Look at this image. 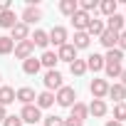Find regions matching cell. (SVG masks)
Segmentation results:
<instances>
[{
	"mask_svg": "<svg viewBox=\"0 0 126 126\" xmlns=\"http://www.w3.org/2000/svg\"><path fill=\"white\" fill-rule=\"evenodd\" d=\"M30 42H32L35 47H42V49H47V45H49V35H47L45 30H35V35L30 37Z\"/></svg>",
	"mask_w": 126,
	"mask_h": 126,
	"instance_id": "23",
	"label": "cell"
},
{
	"mask_svg": "<svg viewBox=\"0 0 126 126\" xmlns=\"http://www.w3.org/2000/svg\"><path fill=\"white\" fill-rule=\"evenodd\" d=\"M35 99H37V94H35V89H30V87H20V89L15 92V101H20L22 106L35 104Z\"/></svg>",
	"mask_w": 126,
	"mask_h": 126,
	"instance_id": "9",
	"label": "cell"
},
{
	"mask_svg": "<svg viewBox=\"0 0 126 126\" xmlns=\"http://www.w3.org/2000/svg\"><path fill=\"white\" fill-rule=\"evenodd\" d=\"M104 126H124V124H119V121H114V119H111V121H106Z\"/></svg>",
	"mask_w": 126,
	"mask_h": 126,
	"instance_id": "41",
	"label": "cell"
},
{
	"mask_svg": "<svg viewBox=\"0 0 126 126\" xmlns=\"http://www.w3.org/2000/svg\"><path fill=\"white\" fill-rule=\"evenodd\" d=\"M20 119H22V124H37V121H42V111L35 104H27V106H22Z\"/></svg>",
	"mask_w": 126,
	"mask_h": 126,
	"instance_id": "3",
	"label": "cell"
},
{
	"mask_svg": "<svg viewBox=\"0 0 126 126\" xmlns=\"http://www.w3.org/2000/svg\"><path fill=\"white\" fill-rule=\"evenodd\" d=\"M52 104H54V94H52V92H40L37 99H35V106H37L40 111H42V109H49Z\"/></svg>",
	"mask_w": 126,
	"mask_h": 126,
	"instance_id": "19",
	"label": "cell"
},
{
	"mask_svg": "<svg viewBox=\"0 0 126 126\" xmlns=\"http://www.w3.org/2000/svg\"><path fill=\"white\" fill-rule=\"evenodd\" d=\"M5 119H8V109H5V106H0V124H3Z\"/></svg>",
	"mask_w": 126,
	"mask_h": 126,
	"instance_id": "39",
	"label": "cell"
},
{
	"mask_svg": "<svg viewBox=\"0 0 126 126\" xmlns=\"http://www.w3.org/2000/svg\"><path fill=\"white\" fill-rule=\"evenodd\" d=\"M99 42L106 47V49H114L116 47V42H119V32H111V30H104L101 35H99Z\"/></svg>",
	"mask_w": 126,
	"mask_h": 126,
	"instance_id": "18",
	"label": "cell"
},
{
	"mask_svg": "<svg viewBox=\"0 0 126 126\" xmlns=\"http://www.w3.org/2000/svg\"><path fill=\"white\" fill-rule=\"evenodd\" d=\"M104 30H106L104 20H94V17H92V20H89V27H87V35H89V37H99Z\"/></svg>",
	"mask_w": 126,
	"mask_h": 126,
	"instance_id": "26",
	"label": "cell"
},
{
	"mask_svg": "<svg viewBox=\"0 0 126 126\" xmlns=\"http://www.w3.org/2000/svg\"><path fill=\"white\" fill-rule=\"evenodd\" d=\"M114 121H119V124H124V121H126V101L114 104Z\"/></svg>",
	"mask_w": 126,
	"mask_h": 126,
	"instance_id": "32",
	"label": "cell"
},
{
	"mask_svg": "<svg viewBox=\"0 0 126 126\" xmlns=\"http://www.w3.org/2000/svg\"><path fill=\"white\" fill-rule=\"evenodd\" d=\"M40 20H42V10H40V8H30V5H27V8L22 10V20H20V22H25L27 27L35 25V22H40Z\"/></svg>",
	"mask_w": 126,
	"mask_h": 126,
	"instance_id": "11",
	"label": "cell"
},
{
	"mask_svg": "<svg viewBox=\"0 0 126 126\" xmlns=\"http://www.w3.org/2000/svg\"><path fill=\"white\" fill-rule=\"evenodd\" d=\"M13 49H15V42L8 35H3V37H0V54L8 57V54H13Z\"/></svg>",
	"mask_w": 126,
	"mask_h": 126,
	"instance_id": "29",
	"label": "cell"
},
{
	"mask_svg": "<svg viewBox=\"0 0 126 126\" xmlns=\"http://www.w3.org/2000/svg\"><path fill=\"white\" fill-rule=\"evenodd\" d=\"M104 25H106V30H111V32H121L126 22H124V15H119V13H114L111 17H106V22H104Z\"/></svg>",
	"mask_w": 126,
	"mask_h": 126,
	"instance_id": "17",
	"label": "cell"
},
{
	"mask_svg": "<svg viewBox=\"0 0 126 126\" xmlns=\"http://www.w3.org/2000/svg\"><path fill=\"white\" fill-rule=\"evenodd\" d=\"M106 111H109V106H106V101H104V99H92V104H89V114H92L94 119L106 116Z\"/></svg>",
	"mask_w": 126,
	"mask_h": 126,
	"instance_id": "13",
	"label": "cell"
},
{
	"mask_svg": "<svg viewBox=\"0 0 126 126\" xmlns=\"http://www.w3.org/2000/svg\"><path fill=\"white\" fill-rule=\"evenodd\" d=\"M13 52H15V57H17V59H22V62H25L27 57H32V54H35V45H32L30 40H22V42H17V45H15V49H13Z\"/></svg>",
	"mask_w": 126,
	"mask_h": 126,
	"instance_id": "6",
	"label": "cell"
},
{
	"mask_svg": "<svg viewBox=\"0 0 126 126\" xmlns=\"http://www.w3.org/2000/svg\"><path fill=\"white\" fill-rule=\"evenodd\" d=\"M89 92H92L94 99H104V96L109 94V82H106V79H92Z\"/></svg>",
	"mask_w": 126,
	"mask_h": 126,
	"instance_id": "7",
	"label": "cell"
},
{
	"mask_svg": "<svg viewBox=\"0 0 126 126\" xmlns=\"http://www.w3.org/2000/svg\"><path fill=\"white\" fill-rule=\"evenodd\" d=\"M13 101H15V89L0 84V106H8V104H13Z\"/></svg>",
	"mask_w": 126,
	"mask_h": 126,
	"instance_id": "24",
	"label": "cell"
},
{
	"mask_svg": "<svg viewBox=\"0 0 126 126\" xmlns=\"http://www.w3.org/2000/svg\"><path fill=\"white\" fill-rule=\"evenodd\" d=\"M5 10H13V3L10 0H0V13H5Z\"/></svg>",
	"mask_w": 126,
	"mask_h": 126,
	"instance_id": "38",
	"label": "cell"
},
{
	"mask_svg": "<svg viewBox=\"0 0 126 126\" xmlns=\"http://www.w3.org/2000/svg\"><path fill=\"white\" fill-rule=\"evenodd\" d=\"M69 111H72L69 116H72V119H77V121H84V119L89 116V106H87L84 101H74Z\"/></svg>",
	"mask_w": 126,
	"mask_h": 126,
	"instance_id": "15",
	"label": "cell"
},
{
	"mask_svg": "<svg viewBox=\"0 0 126 126\" xmlns=\"http://www.w3.org/2000/svg\"><path fill=\"white\" fill-rule=\"evenodd\" d=\"M40 69H42V64H40V59H37L35 54H32V57H27V59L22 62V72H25V74H30V77H32V74H37Z\"/></svg>",
	"mask_w": 126,
	"mask_h": 126,
	"instance_id": "20",
	"label": "cell"
},
{
	"mask_svg": "<svg viewBox=\"0 0 126 126\" xmlns=\"http://www.w3.org/2000/svg\"><path fill=\"white\" fill-rule=\"evenodd\" d=\"M57 59H59V62H67V64H72V62L77 59V49L72 47V42L62 45V47L57 49Z\"/></svg>",
	"mask_w": 126,
	"mask_h": 126,
	"instance_id": "10",
	"label": "cell"
},
{
	"mask_svg": "<svg viewBox=\"0 0 126 126\" xmlns=\"http://www.w3.org/2000/svg\"><path fill=\"white\" fill-rule=\"evenodd\" d=\"M42 121H45V126H64V119H62V116H54V114H52V116H45Z\"/></svg>",
	"mask_w": 126,
	"mask_h": 126,
	"instance_id": "34",
	"label": "cell"
},
{
	"mask_svg": "<svg viewBox=\"0 0 126 126\" xmlns=\"http://www.w3.org/2000/svg\"><path fill=\"white\" fill-rule=\"evenodd\" d=\"M119 79H121V84L126 87V67H124V72H121V77H119Z\"/></svg>",
	"mask_w": 126,
	"mask_h": 126,
	"instance_id": "40",
	"label": "cell"
},
{
	"mask_svg": "<svg viewBox=\"0 0 126 126\" xmlns=\"http://www.w3.org/2000/svg\"><path fill=\"white\" fill-rule=\"evenodd\" d=\"M124 22H126V13H124Z\"/></svg>",
	"mask_w": 126,
	"mask_h": 126,
	"instance_id": "42",
	"label": "cell"
},
{
	"mask_svg": "<svg viewBox=\"0 0 126 126\" xmlns=\"http://www.w3.org/2000/svg\"><path fill=\"white\" fill-rule=\"evenodd\" d=\"M116 47H119L121 52H126V30L119 32V42H116Z\"/></svg>",
	"mask_w": 126,
	"mask_h": 126,
	"instance_id": "36",
	"label": "cell"
},
{
	"mask_svg": "<svg viewBox=\"0 0 126 126\" xmlns=\"http://www.w3.org/2000/svg\"><path fill=\"white\" fill-rule=\"evenodd\" d=\"M121 59H124V52H121L119 47L106 49V54H104V62H106V64H121Z\"/></svg>",
	"mask_w": 126,
	"mask_h": 126,
	"instance_id": "27",
	"label": "cell"
},
{
	"mask_svg": "<svg viewBox=\"0 0 126 126\" xmlns=\"http://www.w3.org/2000/svg\"><path fill=\"white\" fill-rule=\"evenodd\" d=\"M116 5H119L116 0H101V3H99V10H101L106 17H111V15L116 13Z\"/></svg>",
	"mask_w": 126,
	"mask_h": 126,
	"instance_id": "30",
	"label": "cell"
},
{
	"mask_svg": "<svg viewBox=\"0 0 126 126\" xmlns=\"http://www.w3.org/2000/svg\"><path fill=\"white\" fill-rule=\"evenodd\" d=\"M77 10H79V3H77V0H62V3H59V13L67 15V17H72Z\"/></svg>",
	"mask_w": 126,
	"mask_h": 126,
	"instance_id": "25",
	"label": "cell"
},
{
	"mask_svg": "<svg viewBox=\"0 0 126 126\" xmlns=\"http://www.w3.org/2000/svg\"><path fill=\"white\" fill-rule=\"evenodd\" d=\"M54 101H57L62 109H72V104L77 101V92H74V87H62V89L54 94Z\"/></svg>",
	"mask_w": 126,
	"mask_h": 126,
	"instance_id": "1",
	"label": "cell"
},
{
	"mask_svg": "<svg viewBox=\"0 0 126 126\" xmlns=\"http://www.w3.org/2000/svg\"><path fill=\"white\" fill-rule=\"evenodd\" d=\"M15 25H17V15H15V10L0 13V27H3V30H13Z\"/></svg>",
	"mask_w": 126,
	"mask_h": 126,
	"instance_id": "16",
	"label": "cell"
},
{
	"mask_svg": "<svg viewBox=\"0 0 126 126\" xmlns=\"http://www.w3.org/2000/svg\"><path fill=\"white\" fill-rule=\"evenodd\" d=\"M106 96L114 99L116 104H121V101H126V87L121 82H114V84H109V94Z\"/></svg>",
	"mask_w": 126,
	"mask_h": 126,
	"instance_id": "12",
	"label": "cell"
},
{
	"mask_svg": "<svg viewBox=\"0 0 126 126\" xmlns=\"http://www.w3.org/2000/svg\"><path fill=\"white\" fill-rule=\"evenodd\" d=\"M69 72H72L74 77H84V74H87V62L77 57V59L72 62V64H69Z\"/></svg>",
	"mask_w": 126,
	"mask_h": 126,
	"instance_id": "28",
	"label": "cell"
},
{
	"mask_svg": "<svg viewBox=\"0 0 126 126\" xmlns=\"http://www.w3.org/2000/svg\"><path fill=\"white\" fill-rule=\"evenodd\" d=\"M79 10H84L87 15H92V13L99 10V3H96V0H82V3H79Z\"/></svg>",
	"mask_w": 126,
	"mask_h": 126,
	"instance_id": "33",
	"label": "cell"
},
{
	"mask_svg": "<svg viewBox=\"0 0 126 126\" xmlns=\"http://www.w3.org/2000/svg\"><path fill=\"white\" fill-rule=\"evenodd\" d=\"M57 62H59V59H57V52H52V49H45L42 57H40V64L47 67V69H54V67H57Z\"/></svg>",
	"mask_w": 126,
	"mask_h": 126,
	"instance_id": "22",
	"label": "cell"
},
{
	"mask_svg": "<svg viewBox=\"0 0 126 126\" xmlns=\"http://www.w3.org/2000/svg\"><path fill=\"white\" fill-rule=\"evenodd\" d=\"M92 45V37L87 35V32H74V40H72V47L79 52V49H87Z\"/></svg>",
	"mask_w": 126,
	"mask_h": 126,
	"instance_id": "21",
	"label": "cell"
},
{
	"mask_svg": "<svg viewBox=\"0 0 126 126\" xmlns=\"http://www.w3.org/2000/svg\"><path fill=\"white\" fill-rule=\"evenodd\" d=\"M69 20H72V25H74V30H77V32H87V27H89V20H92V15H87L84 10H77V13H74V15H72Z\"/></svg>",
	"mask_w": 126,
	"mask_h": 126,
	"instance_id": "5",
	"label": "cell"
},
{
	"mask_svg": "<svg viewBox=\"0 0 126 126\" xmlns=\"http://www.w3.org/2000/svg\"><path fill=\"white\" fill-rule=\"evenodd\" d=\"M64 126H84V121H77V119H64Z\"/></svg>",
	"mask_w": 126,
	"mask_h": 126,
	"instance_id": "37",
	"label": "cell"
},
{
	"mask_svg": "<svg viewBox=\"0 0 126 126\" xmlns=\"http://www.w3.org/2000/svg\"><path fill=\"white\" fill-rule=\"evenodd\" d=\"M10 40L17 45V42H22V40H30V27L25 25V22H20L17 20V25L10 30Z\"/></svg>",
	"mask_w": 126,
	"mask_h": 126,
	"instance_id": "8",
	"label": "cell"
},
{
	"mask_svg": "<svg viewBox=\"0 0 126 126\" xmlns=\"http://www.w3.org/2000/svg\"><path fill=\"white\" fill-rule=\"evenodd\" d=\"M84 62H87V72H89V69H92V72H101L104 64H106V62H104V54H96V52L89 54Z\"/></svg>",
	"mask_w": 126,
	"mask_h": 126,
	"instance_id": "14",
	"label": "cell"
},
{
	"mask_svg": "<svg viewBox=\"0 0 126 126\" xmlns=\"http://www.w3.org/2000/svg\"><path fill=\"white\" fill-rule=\"evenodd\" d=\"M3 126H22V119H20V116H8V119L3 121Z\"/></svg>",
	"mask_w": 126,
	"mask_h": 126,
	"instance_id": "35",
	"label": "cell"
},
{
	"mask_svg": "<svg viewBox=\"0 0 126 126\" xmlns=\"http://www.w3.org/2000/svg\"><path fill=\"white\" fill-rule=\"evenodd\" d=\"M45 92H59L62 87H64V84H62V74L57 72V69H47V74H45Z\"/></svg>",
	"mask_w": 126,
	"mask_h": 126,
	"instance_id": "2",
	"label": "cell"
},
{
	"mask_svg": "<svg viewBox=\"0 0 126 126\" xmlns=\"http://www.w3.org/2000/svg\"><path fill=\"white\" fill-rule=\"evenodd\" d=\"M47 35H49V42H52L57 49H59L62 45H67V27H62V25H54V27H52Z\"/></svg>",
	"mask_w": 126,
	"mask_h": 126,
	"instance_id": "4",
	"label": "cell"
},
{
	"mask_svg": "<svg viewBox=\"0 0 126 126\" xmlns=\"http://www.w3.org/2000/svg\"><path fill=\"white\" fill-rule=\"evenodd\" d=\"M104 72H106L109 79H119L121 72H124V67H121V64H104Z\"/></svg>",
	"mask_w": 126,
	"mask_h": 126,
	"instance_id": "31",
	"label": "cell"
}]
</instances>
